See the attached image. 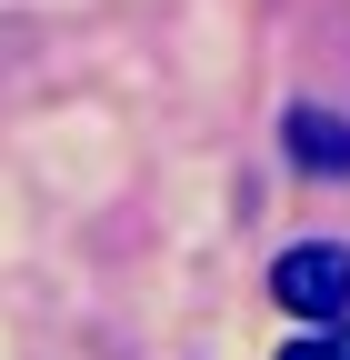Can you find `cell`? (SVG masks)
<instances>
[{
    "label": "cell",
    "mask_w": 350,
    "mask_h": 360,
    "mask_svg": "<svg viewBox=\"0 0 350 360\" xmlns=\"http://www.w3.org/2000/svg\"><path fill=\"white\" fill-rule=\"evenodd\" d=\"M330 350H340V360H350V321H340V330H330Z\"/></svg>",
    "instance_id": "cell-4"
},
{
    "label": "cell",
    "mask_w": 350,
    "mask_h": 360,
    "mask_svg": "<svg viewBox=\"0 0 350 360\" xmlns=\"http://www.w3.org/2000/svg\"><path fill=\"white\" fill-rule=\"evenodd\" d=\"M280 360H340V350H330V330H300V340H280Z\"/></svg>",
    "instance_id": "cell-3"
},
{
    "label": "cell",
    "mask_w": 350,
    "mask_h": 360,
    "mask_svg": "<svg viewBox=\"0 0 350 360\" xmlns=\"http://www.w3.org/2000/svg\"><path fill=\"white\" fill-rule=\"evenodd\" d=\"M271 290H280V310H290V321L340 330V310H350V250H340V240H300V250H280Z\"/></svg>",
    "instance_id": "cell-1"
},
{
    "label": "cell",
    "mask_w": 350,
    "mask_h": 360,
    "mask_svg": "<svg viewBox=\"0 0 350 360\" xmlns=\"http://www.w3.org/2000/svg\"><path fill=\"white\" fill-rule=\"evenodd\" d=\"M280 130H290L300 170H320V180H340V170H350V120H330V110H290Z\"/></svg>",
    "instance_id": "cell-2"
}]
</instances>
